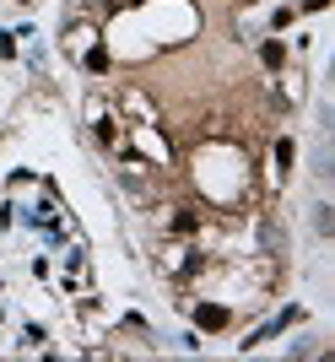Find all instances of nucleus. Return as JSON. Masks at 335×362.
Segmentation results:
<instances>
[{
    "label": "nucleus",
    "mask_w": 335,
    "mask_h": 362,
    "mask_svg": "<svg viewBox=\"0 0 335 362\" xmlns=\"http://www.w3.org/2000/svg\"><path fill=\"white\" fill-rule=\"evenodd\" d=\"M228 325H233V308H228V303H200V308H195V330L216 335V330H228Z\"/></svg>",
    "instance_id": "obj_1"
},
{
    "label": "nucleus",
    "mask_w": 335,
    "mask_h": 362,
    "mask_svg": "<svg viewBox=\"0 0 335 362\" xmlns=\"http://www.w3.org/2000/svg\"><path fill=\"white\" fill-rule=\"evenodd\" d=\"M259 60H265V71H281V65H287V44H281V38H265V44H259Z\"/></svg>",
    "instance_id": "obj_2"
},
{
    "label": "nucleus",
    "mask_w": 335,
    "mask_h": 362,
    "mask_svg": "<svg viewBox=\"0 0 335 362\" xmlns=\"http://www.w3.org/2000/svg\"><path fill=\"white\" fill-rule=\"evenodd\" d=\"M292 163H298V146L281 136V141H276V168H281V173H292Z\"/></svg>",
    "instance_id": "obj_3"
},
{
    "label": "nucleus",
    "mask_w": 335,
    "mask_h": 362,
    "mask_svg": "<svg viewBox=\"0 0 335 362\" xmlns=\"http://www.w3.org/2000/svg\"><path fill=\"white\" fill-rule=\"evenodd\" d=\"M87 71H92V76H103V71H108V49H103V44L87 54Z\"/></svg>",
    "instance_id": "obj_4"
},
{
    "label": "nucleus",
    "mask_w": 335,
    "mask_h": 362,
    "mask_svg": "<svg viewBox=\"0 0 335 362\" xmlns=\"http://www.w3.org/2000/svg\"><path fill=\"white\" fill-rule=\"evenodd\" d=\"M0 60H16V33H0Z\"/></svg>",
    "instance_id": "obj_5"
},
{
    "label": "nucleus",
    "mask_w": 335,
    "mask_h": 362,
    "mask_svg": "<svg viewBox=\"0 0 335 362\" xmlns=\"http://www.w3.org/2000/svg\"><path fill=\"white\" fill-rule=\"evenodd\" d=\"M314 227H319L324 238H330V227H335V222H330V206H319V211H314Z\"/></svg>",
    "instance_id": "obj_6"
},
{
    "label": "nucleus",
    "mask_w": 335,
    "mask_h": 362,
    "mask_svg": "<svg viewBox=\"0 0 335 362\" xmlns=\"http://www.w3.org/2000/svg\"><path fill=\"white\" fill-rule=\"evenodd\" d=\"M16 6H33V0H16Z\"/></svg>",
    "instance_id": "obj_7"
}]
</instances>
